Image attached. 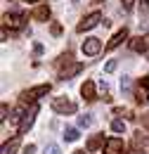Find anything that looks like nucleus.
Returning <instances> with one entry per match:
<instances>
[{"label":"nucleus","instance_id":"obj_1","mask_svg":"<svg viewBox=\"0 0 149 154\" xmlns=\"http://www.w3.org/2000/svg\"><path fill=\"white\" fill-rule=\"evenodd\" d=\"M50 93V83H43V85H36V88H29V90H24L21 93V104H36L38 100L43 95H47Z\"/></svg>","mask_w":149,"mask_h":154},{"label":"nucleus","instance_id":"obj_2","mask_svg":"<svg viewBox=\"0 0 149 154\" xmlns=\"http://www.w3.org/2000/svg\"><path fill=\"white\" fill-rule=\"evenodd\" d=\"M38 116V104H31L26 112H24V116H21V121H19V133H29V128L33 126V121H36Z\"/></svg>","mask_w":149,"mask_h":154},{"label":"nucleus","instance_id":"obj_3","mask_svg":"<svg viewBox=\"0 0 149 154\" xmlns=\"http://www.w3.org/2000/svg\"><path fill=\"white\" fill-rule=\"evenodd\" d=\"M52 109H55L57 114H74L76 109H78V107H76V102H71V100H66V97H55V100H52Z\"/></svg>","mask_w":149,"mask_h":154},{"label":"nucleus","instance_id":"obj_4","mask_svg":"<svg viewBox=\"0 0 149 154\" xmlns=\"http://www.w3.org/2000/svg\"><path fill=\"white\" fill-rule=\"evenodd\" d=\"M99 21H102V14H99V12H90L88 17H83V19L78 21L76 31H78V33H83V31H90V29H95Z\"/></svg>","mask_w":149,"mask_h":154},{"label":"nucleus","instance_id":"obj_5","mask_svg":"<svg viewBox=\"0 0 149 154\" xmlns=\"http://www.w3.org/2000/svg\"><path fill=\"white\" fill-rule=\"evenodd\" d=\"M126 152H128V145L121 137H109L104 142V154H126Z\"/></svg>","mask_w":149,"mask_h":154},{"label":"nucleus","instance_id":"obj_6","mask_svg":"<svg viewBox=\"0 0 149 154\" xmlns=\"http://www.w3.org/2000/svg\"><path fill=\"white\" fill-rule=\"evenodd\" d=\"M83 71V64L81 62H69V64H64V66H59V78H71L76 76V74H81Z\"/></svg>","mask_w":149,"mask_h":154},{"label":"nucleus","instance_id":"obj_7","mask_svg":"<svg viewBox=\"0 0 149 154\" xmlns=\"http://www.w3.org/2000/svg\"><path fill=\"white\" fill-rule=\"evenodd\" d=\"M102 50V40L99 38H85L83 40V55H88V57H93V55H97Z\"/></svg>","mask_w":149,"mask_h":154},{"label":"nucleus","instance_id":"obj_8","mask_svg":"<svg viewBox=\"0 0 149 154\" xmlns=\"http://www.w3.org/2000/svg\"><path fill=\"white\" fill-rule=\"evenodd\" d=\"M130 50H132V52H147V50H149V33L132 38L130 40Z\"/></svg>","mask_w":149,"mask_h":154},{"label":"nucleus","instance_id":"obj_9","mask_svg":"<svg viewBox=\"0 0 149 154\" xmlns=\"http://www.w3.org/2000/svg\"><path fill=\"white\" fill-rule=\"evenodd\" d=\"M2 26L7 29H21L24 26V14H2Z\"/></svg>","mask_w":149,"mask_h":154},{"label":"nucleus","instance_id":"obj_10","mask_svg":"<svg viewBox=\"0 0 149 154\" xmlns=\"http://www.w3.org/2000/svg\"><path fill=\"white\" fill-rule=\"evenodd\" d=\"M123 40H128V29H126V26H123V29H121L118 33H114V38L109 40L107 45H104V50H116V48H118V45H121Z\"/></svg>","mask_w":149,"mask_h":154},{"label":"nucleus","instance_id":"obj_11","mask_svg":"<svg viewBox=\"0 0 149 154\" xmlns=\"http://www.w3.org/2000/svg\"><path fill=\"white\" fill-rule=\"evenodd\" d=\"M81 95H83V100H88V102L97 100V90H95V83H93V81H85V83L81 85Z\"/></svg>","mask_w":149,"mask_h":154},{"label":"nucleus","instance_id":"obj_12","mask_svg":"<svg viewBox=\"0 0 149 154\" xmlns=\"http://www.w3.org/2000/svg\"><path fill=\"white\" fill-rule=\"evenodd\" d=\"M147 142H149V137L144 133H142V131H137V133L132 135V149H135V152H140V149H142V147H147Z\"/></svg>","mask_w":149,"mask_h":154},{"label":"nucleus","instance_id":"obj_13","mask_svg":"<svg viewBox=\"0 0 149 154\" xmlns=\"http://www.w3.org/2000/svg\"><path fill=\"white\" fill-rule=\"evenodd\" d=\"M104 142H107V140H104V135H102V133H97V135H93V137L88 140L85 149H88V152H97V149H99V147H102Z\"/></svg>","mask_w":149,"mask_h":154},{"label":"nucleus","instance_id":"obj_14","mask_svg":"<svg viewBox=\"0 0 149 154\" xmlns=\"http://www.w3.org/2000/svg\"><path fill=\"white\" fill-rule=\"evenodd\" d=\"M31 17L36 21H47L50 19V7H47V5H38L36 10L31 12Z\"/></svg>","mask_w":149,"mask_h":154},{"label":"nucleus","instance_id":"obj_15","mask_svg":"<svg viewBox=\"0 0 149 154\" xmlns=\"http://www.w3.org/2000/svg\"><path fill=\"white\" fill-rule=\"evenodd\" d=\"M19 142H21L19 137H12L10 142H5V145H2V152H0V154H17V149H19Z\"/></svg>","mask_w":149,"mask_h":154},{"label":"nucleus","instance_id":"obj_16","mask_svg":"<svg viewBox=\"0 0 149 154\" xmlns=\"http://www.w3.org/2000/svg\"><path fill=\"white\" fill-rule=\"evenodd\" d=\"M135 100H137V102H149V90L142 88L140 83H137V90H135Z\"/></svg>","mask_w":149,"mask_h":154},{"label":"nucleus","instance_id":"obj_17","mask_svg":"<svg viewBox=\"0 0 149 154\" xmlns=\"http://www.w3.org/2000/svg\"><path fill=\"white\" fill-rule=\"evenodd\" d=\"M114 114H116V116H126L128 121H132V119H137V116L132 114L130 109H126V107H114Z\"/></svg>","mask_w":149,"mask_h":154},{"label":"nucleus","instance_id":"obj_18","mask_svg":"<svg viewBox=\"0 0 149 154\" xmlns=\"http://www.w3.org/2000/svg\"><path fill=\"white\" fill-rule=\"evenodd\" d=\"M140 19L149 21V0H140Z\"/></svg>","mask_w":149,"mask_h":154},{"label":"nucleus","instance_id":"obj_19","mask_svg":"<svg viewBox=\"0 0 149 154\" xmlns=\"http://www.w3.org/2000/svg\"><path fill=\"white\" fill-rule=\"evenodd\" d=\"M111 131L114 133H126V121H123V119H114L111 121Z\"/></svg>","mask_w":149,"mask_h":154},{"label":"nucleus","instance_id":"obj_20","mask_svg":"<svg viewBox=\"0 0 149 154\" xmlns=\"http://www.w3.org/2000/svg\"><path fill=\"white\" fill-rule=\"evenodd\" d=\"M64 140H66V142H76V140H78V131H76V128H66V131H64Z\"/></svg>","mask_w":149,"mask_h":154},{"label":"nucleus","instance_id":"obj_21","mask_svg":"<svg viewBox=\"0 0 149 154\" xmlns=\"http://www.w3.org/2000/svg\"><path fill=\"white\" fill-rule=\"evenodd\" d=\"M93 123V119H90V114H83V116H78V126L81 128H88Z\"/></svg>","mask_w":149,"mask_h":154},{"label":"nucleus","instance_id":"obj_22","mask_svg":"<svg viewBox=\"0 0 149 154\" xmlns=\"http://www.w3.org/2000/svg\"><path fill=\"white\" fill-rule=\"evenodd\" d=\"M50 33H52L55 38H57V36H62V24H57V21H55V24L50 26Z\"/></svg>","mask_w":149,"mask_h":154},{"label":"nucleus","instance_id":"obj_23","mask_svg":"<svg viewBox=\"0 0 149 154\" xmlns=\"http://www.w3.org/2000/svg\"><path fill=\"white\" fill-rule=\"evenodd\" d=\"M45 154H62V149H59V145H47Z\"/></svg>","mask_w":149,"mask_h":154},{"label":"nucleus","instance_id":"obj_24","mask_svg":"<svg viewBox=\"0 0 149 154\" xmlns=\"http://www.w3.org/2000/svg\"><path fill=\"white\" fill-rule=\"evenodd\" d=\"M116 66H118V62H116V59H111V62H107L104 71H107V74H111V71H116Z\"/></svg>","mask_w":149,"mask_h":154},{"label":"nucleus","instance_id":"obj_25","mask_svg":"<svg viewBox=\"0 0 149 154\" xmlns=\"http://www.w3.org/2000/svg\"><path fill=\"white\" fill-rule=\"evenodd\" d=\"M121 90H130V78L123 76V81H121Z\"/></svg>","mask_w":149,"mask_h":154},{"label":"nucleus","instance_id":"obj_26","mask_svg":"<svg viewBox=\"0 0 149 154\" xmlns=\"http://www.w3.org/2000/svg\"><path fill=\"white\" fill-rule=\"evenodd\" d=\"M121 2H123V10H130L132 5H135V2H140V0H121Z\"/></svg>","mask_w":149,"mask_h":154},{"label":"nucleus","instance_id":"obj_27","mask_svg":"<svg viewBox=\"0 0 149 154\" xmlns=\"http://www.w3.org/2000/svg\"><path fill=\"white\" fill-rule=\"evenodd\" d=\"M142 126L149 131V112H147V114H142Z\"/></svg>","mask_w":149,"mask_h":154},{"label":"nucleus","instance_id":"obj_28","mask_svg":"<svg viewBox=\"0 0 149 154\" xmlns=\"http://www.w3.org/2000/svg\"><path fill=\"white\" fill-rule=\"evenodd\" d=\"M36 152V145H26V147H24V154H33Z\"/></svg>","mask_w":149,"mask_h":154},{"label":"nucleus","instance_id":"obj_29","mask_svg":"<svg viewBox=\"0 0 149 154\" xmlns=\"http://www.w3.org/2000/svg\"><path fill=\"white\" fill-rule=\"evenodd\" d=\"M140 85H142V88H147V90H149V74H147L144 78H142V81H140Z\"/></svg>","mask_w":149,"mask_h":154},{"label":"nucleus","instance_id":"obj_30","mask_svg":"<svg viewBox=\"0 0 149 154\" xmlns=\"http://www.w3.org/2000/svg\"><path fill=\"white\" fill-rule=\"evenodd\" d=\"M33 52H36V55H43V45H40V43L33 45Z\"/></svg>","mask_w":149,"mask_h":154},{"label":"nucleus","instance_id":"obj_31","mask_svg":"<svg viewBox=\"0 0 149 154\" xmlns=\"http://www.w3.org/2000/svg\"><path fill=\"white\" fill-rule=\"evenodd\" d=\"M74 154H85V149H76V152Z\"/></svg>","mask_w":149,"mask_h":154},{"label":"nucleus","instance_id":"obj_32","mask_svg":"<svg viewBox=\"0 0 149 154\" xmlns=\"http://www.w3.org/2000/svg\"><path fill=\"white\" fill-rule=\"evenodd\" d=\"M93 2H104V0H93Z\"/></svg>","mask_w":149,"mask_h":154},{"label":"nucleus","instance_id":"obj_33","mask_svg":"<svg viewBox=\"0 0 149 154\" xmlns=\"http://www.w3.org/2000/svg\"><path fill=\"white\" fill-rule=\"evenodd\" d=\"M29 2H38V0H29Z\"/></svg>","mask_w":149,"mask_h":154}]
</instances>
